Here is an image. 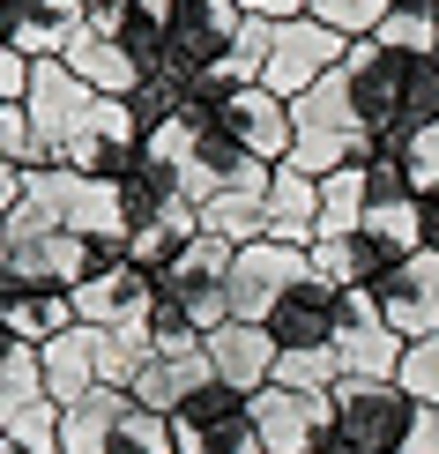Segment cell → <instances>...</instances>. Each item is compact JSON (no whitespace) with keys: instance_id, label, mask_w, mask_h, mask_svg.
<instances>
[{"instance_id":"cell-1","label":"cell","mask_w":439,"mask_h":454,"mask_svg":"<svg viewBox=\"0 0 439 454\" xmlns=\"http://www.w3.org/2000/svg\"><path fill=\"white\" fill-rule=\"evenodd\" d=\"M342 74L357 90V127H365L372 157H403L410 135L439 120V60L425 52H388L380 37H357L342 52Z\"/></svg>"},{"instance_id":"cell-2","label":"cell","mask_w":439,"mask_h":454,"mask_svg":"<svg viewBox=\"0 0 439 454\" xmlns=\"http://www.w3.org/2000/svg\"><path fill=\"white\" fill-rule=\"evenodd\" d=\"M60 454H171V418L142 410L127 387H98L60 410Z\"/></svg>"},{"instance_id":"cell-3","label":"cell","mask_w":439,"mask_h":454,"mask_svg":"<svg viewBox=\"0 0 439 454\" xmlns=\"http://www.w3.org/2000/svg\"><path fill=\"white\" fill-rule=\"evenodd\" d=\"M171 454H261L254 395H239L223 380H201L179 410H171Z\"/></svg>"},{"instance_id":"cell-4","label":"cell","mask_w":439,"mask_h":454,"mask_svg":"<svg viewBox=\"0 0 439 454\" xmlns=\"http://www.w3.org/2000/svg\"><path fill=\"white\" fill-rule=\"evenodd\" d=\"M239 30H246L239 0H171V15H164V67L179 74V82H194V74H208L239 45Z\"/></svg>"},{"instance_id":"cell-5","label":"cell","mask_w":439,"mask_h":454,"mask_svg":"<svg viewBox=\"0 0 439 454\" xmlns=\"http://www.w3.org/2000/svg\"><path fill=\"white\" fill-rule=\"evenodd\" d=\"M313 276L305 269V246H283V239H254L231 254V276H223V298H231V320H269L283 306V291Z\"/></svg>"},{"instance_id":"cell-6","label":"cell","mask_w":439,"mask_h":454,"mask_svg":"<svg viewBox=\"0 0 439 454\" xmlns=\"http://www.w3.org/2000/svg\"><path fill=\"white\" fill-rule=\"evenodd\" d=\"M135 157H142V120L127 112V98H98L90 105V120L67 135L60 149V164L67 172H82V179H127L135 172Z\"/></svg>"},{"instance_id":"cell-7","label":"cell","mask_w":439,"mask_h":454,"mask_svg":"<svg viewBox=\"0 0 439 454\" xmlns=\"http://www.w3.org/2000/svg\"><path fill=\"white\" fill-rule=\"evenodd\" d=\"M90 105H98V90H90L67 60H30L23 112H30V135H37V149H45V164H60V149H67L74 127L90 120Z\"/></svg>"},{"instance_id":"cell-8","label":"cell","mask_w":439,"mask_h":454,"mask_svg":"<svg viewBox=\"0 0 439 454\" xmlns=\"http://www.w3.org/2000/svg\"><path fill=\"white\" fill-rule=\"evenodd\" d=\"M342 37L328 23H313V15H291V23H276V45H269V74H261V90H276L283 105L305 98V90L320 82V74L342 67Z\"/></svg>"},{"instance_id":"cell-9","label":"cell","mask_w":439,"mask_h":454,"mask_svg":"<svg viewBox=\"0 0 439 454\" xmlns=\"http://www.w3.org/2000/svg\"><path fill=\"white\" fill-rule=\"evenodd\" d=\"M335 425V395H305V387H261L254 395V432H261V454H320Z\"/></svg>"},{"instance_id":"cell-10","label":"cell","mask_w":439,"mask_h":454,"mask_svg":"<svg viewBox=\"0 0 439 454\" xmlns=\"http://www.w3.org/2000/svg\"><path fill=\"white\" fill-rule=\"evenodd\" d=\"M261 328L276 335V350H335V335L350 328V291H328L305 276L298 291H283V306Z\"/></svg>"},{"instance_id":"cell-11","label":"cell","mask_w":439,"mask_h":454,"mask_svg":"<svg viewBox=\"0 0 439 454\" xmlns=\"http://www.w3.org/2000/svg\"><path fill=\"white\" fill-rule=\"evenodd\" d=\"M82 30H90V0H0V37L23 60H67Z\"/></svg>"},{"instance_id":"cell-12","label":"cell","mask_w":439,"mask_h":454,"mask_svg":"<svg viewBox=\"0 0 439 454\" xmlns=\"http://www.w3.org/2000/svg\"><path fill=\"white\" fill-rule=\"evenodd\" d=\"M380 320H388L403 343H425V335H439V254H425L417 246L410 261H395V276L372 291Z\"/></svg>"},{"instance_id":"cell-13","label":"cell","mask_w":439,"mask_h":454,"mask_svg":"<svg viewBox=\"0 0 439 454\" xmlns=\"http://www.w3.org/2000/svg\"><path fill=\"white\" fill-rule=\"evenodd\" d=\"M149 306H157V276L135 254L98 269L90 283H74V320L82 328H135V320H149Z\"/></svg>"},{"instance_id":"cell-14","label":"cell","mask_w":439,"mask_h":454,"mask_svg":"<svg viewBox=\"0 0 439 454\" xmlns=\"http://www.w3.org/2000/svg\"><path fill=\"white\" fill-rule=\"evenodd\" d=\"M276 335L261 328V320H223L216 335H208V380L239 387V395H261L276 380Z\"/></svg>"},{"instance_id":"cell-15","label":"cell","mask_w":439,"mask_h":454,"mask_svg":"<svg viewBox=\"0 0 439 454\" xmlns=\"http://www.w3.org/2000/svg\"><path fill=\"white\" fill-rule=\"evenodd\" d=\"M403 335L380 320V306L365 291H350V328L335 335V357H342V380H395V365H403Z\"/></svg>"},{"instance_id":"cell-16","label":"cell","mask_w":439,"mask_h":454,"mask_svg":"<svg viewBox=\"0 0 439 454\" xmlns=\"http://www.w3.org/2000/svg\"><path fill=\"white\" fill-rule=\"evenodd\" d=\"M37 380H45V403L52 410H74L82 395H98V328L74 320L67 335L37 343Z\"/></svg>"},{"instance_id":"cell-17","label":"cell","mask_w":439,"mask_h":454,"mask_svg":"<svg viewBox=\"0 0 439 454\" xmlns=\"http://www.w3.org/2000/svg\"><path fill=\"white\" fill-rule=\"evenodd\" d=\"M223 127H231V135L254 149L261 164H283V157H291V142H298L291 105H283L276 90H261V82H254V90H239V98L223 105Z\"/></svg>"},{"instance_id":"cell-18","label":"cell","mask_w":439,"mask_h":454,"mask_svg":"<svg viewBox=\"0 0 439 454\" xmlns=\"http://www.w3.org/2000/svg\"><path fill=\"white\" fill-rule=\"evenodd\" d=\"M0 328L30 350L52 343V335L74 328V291H60V283H8L0 291Z\"/></svg>"},{"instance_id":"cell-19","label":"cell","mask_w":439,"mask_h":454,"mask_svg":"<svg viewBox=\"0 0 439 454\" xmlns=\"http://www.w3.org/2000/svg\"><path fill=\"white\" fill-rule=\"evenodd\" d=\"M231 254L239 246H223V239H208V231H194L171 254V269L157 276V291L164 298H179V306H201V298H223V276H231Z\"/></svg>"},{"instance_id":"cell-20","label":"cell","mask_w":439,"mask_h":454,"mask_svg":"<svg viewBox=\"0 0 439 454\" xmlns=\"http://www.w3.org/2000/svg\"><path fill=\"white\" fill-rule=\"evenodd\" d=\"M201 380H208V343L201 350H149V365L135 372V387H127V395H135L142 410H157V418H171Z\"/></svg>"},{"instance_id":"cell-21","label":"cell","mask_w":439,"mask_h":454,"mask_svg":"<svg viewBox=\"0 0 439 454\" xmlns=\"http://www.w3.org/2000/svg\"><path fill=\"white\" fill-rule=\"evenodd\" d=\"M269 239H283V246H313V231H320V179H305L298 164H276L269 172Z\"/></svg>"},{"instance_id":"cell-22","label":"cell","mask_w":439,"mask_h":454,"mask_svg":"<svg viewBox=\"0 0 439 454\" xmlns=\"http://www.w3.org/2000/svg\"><path fill=\"white\" fill-rule=\"evenodd\" d=\"M67 67L82 74L98 98H127V90L142 82V60H135L127 45H112V37H98V30H82V37L67 45Z\"/></svg>"},{"instance_id":"cell-23","label":"cell","mask_w":439,"mask_h":454,"mask_svg":"<svg viewBox=\"0 0 439 454\" xmlns=\"http://www.w3.org/2000/svg\"><path fill=\"white\" fill-rule=\"evenodd\" d=\"M291 120L298 127H328V135H365V127H357V90H350V74H320L313 90H305V98H291Z\"/></svg>"},{"instance_id":"cell-24","label":"cell","mask_w":439,"mask_h":454,"mask_svg":"<svg viewBox=\"0 0 439 454\" xmlns=\"http://www.w3.org/2000/svg\"><path fill=\"white\" fill-rule=\"evenodd\" d=\"M372 157V142L365 135H328V127H298V142H291V157L283 164H298L305 179H328L342 172V164H365Z\"/></svg>"},{"instance_id":"cell-25","label":"cell","mask_w":439,"mask_h":454,"mask_svg":"<svg viewBox=\"0 0 439 454\" xmlns=\"http://www.w3.org/2000/svg\"><path fill=\"white\" fill-rule=\"evenodd\" d=\"M269 194H216V201H201V231L208 239H223V246H254V239H269V209H261Z\"/></svg>"},{"instance_id":"cell-26","label":"cell","mask_w":439,"mask_h":454,"mask_svg":"<svg viewBox=\"0 0 439 454\" xmlns=\"http://www.w3.org/2000/svg\"><path fill=\"white\" fill-rule=\"evenodd\" d=\"M365 223V164H342L320 179V231L313 239H350Z\"/></svg>"},{"instance_id":"cell-27","label":"cell","mask_w":439,"mask_h":454,"mask_svg":"<svg viewBox=\"0 0 439 454\" xmlns=\"http://www.w3.org/2000/svg\"><path fill=\"white\" fill-rule=\"evenodd\" d=\"M149 320L135 328H98V387H135V372L149 365Z\"/></svg>"},{"instance_id":"cell-28","label":"cell","mask_w":439,"mask_h":454,"mask_svg":"<svg viewBox=\"0 0 439 454\" xmlns=\"http://www.w3.org/2000/svg\"><path fill=\"white\" fill-rule=\"evenodd\" d=\"M127 112L142 120V135H157V127H171V120L186 112V82H179L171 67H149L142 82L127 90Z\"/></svg>"},{"instance_id":"cell-29","label":"cell","mask_w":439,"mask_h":454,"mask_svg":"<svg viewBox=\"0 0 439 454\" xmlns=\"http://www.w3.org/2000/svg\"><path fill=\"white\" fill-rule=\"evenodd\" d=\"M0 454H60V410L52 403H30L0 425Z\"/></svg>"},{"instance_id":"cell-30","label":"cell","mask_w":439,"mask_h":454,"mask_svg":"<svg viewBox=\"0 0 439 454\" xmlns=\"http://www.w3.org/2000/svg\"><path fill=\"white\" fill-rule=\"evenodd\" d=\"M388 8H395V0H305V15H313V23H328L342 45L372 37L380 23H388Z\"/></svg>"},{"instance_id":"cell-31","label":"cell","mask_w":439,"mask_h":454,"mask_svg":"<svg viewBox=\"0 0 439 454\" xmlns=\"http://www.w3.org/2000/svg\"><path fill=\"white\" fill-rule=\"evenodd\" d=\"M372 37H380L388 52H425V60L439 52V23H432V8H417V0H395L388 23H380Z\"/></svg>"},{"instance_id":"cell-32","label":"cell","mask_w":439,"mask_h":454,"mask_svg":"<svg viewBox=\"0 0 439 454\" xmlns=\"http://www.w3.org/2000/svg\"><path fill=\"white\" fill-rule=\"evenodd\" d=\"M276 387L335 395V387H342V357H335V350H283V357H276Z\"/></svg>"},{"instance_id":"cell-33","label":"cell","mask_w":439,"mask_h":454,"mask_svg":"<svg viewBox=\"0 0 439 454\" xmlns=\"http://www.w3.org/2000/svg\"><path fill=\"white\" fill-rule=\"evenodd\" d=\"M395 387H403L417 410H439V335H425V343H410V350H403V365H395Z\"/></svg>"},{"instance_id":"cell-34","label":"cell","mask_w":439,"mask_h":454,"mask_svg":"<svg viewBox=\"0 0 439 454\" xmlns=\"http://www.w3.org/2000/svg\"><path fill=\"white\" fill-rule=\"evenodd\" d=\"M0 164H45V149H37V135H30V112L23 105H0Z\"/></svg>"},{"instance_id":"cell-35","label":"cell","mask_w":439,"mask_h":454,"mask_svg":"<svg viewBox=\"0 0 439 454\" xmlns=\"http://www.w3.org/2000/svg\"><path fill=\"white\" fill-rule=\"evenodd\" d=\"M403 164H410V179H417V186H439V120L425 127V135H410Z\"/></svg>"},{"instance_id":"cell-36","label":"cell","mask_w":439,"mask_h":454,"mask_svg":"<svg viewBox=\"0 0 439 454\" xmlns=\"http://www.w3.org/2000/svg\"><path fill=\"white\" fill-rule=\"evenodd\" d=\"M403 454H439V410H417V425H410Z\"/></svg>"},{"instance_id":"cell-37","label":"cell","mask_w":439,"mask_h":454,"mask_svg":"<svg viewBox=\"0 0 439 454\" xmlns=\"http://www.w3.org/2000/svg\"><path fill=\"white\" fill-rule=\"evenodd\" d=\"M23 209V164H0V223Z\"/></svg>"},{"instance_id":"cell-38","label":"cell","mask_w":439,"mask_h":454,"mask_svg":"<svg viewBox=\"0 0 439 454\" xmlns=\"http://www.w3.org/2000/svg\"><path fill=\"white\" fill-rule=\"evenodd\" d=\"M417 216H425V254H439V186H417Z\"/></svg>"},{"instance_id":"cell-39","label":"cell","mask_w":439,"mask_h":454,"mask_svg":"<svg viewBox=\"0 0 439 454\" xmlns=\"http://www.w3.org/2000/svg\"><path fill=\"white\" fill-rule=\"evenodd\" d=\"M246 15H261V23H291V15H305V0H239Z\"/></svg>"},{"instance_id":"cell-40","label":"cell","mask_w":439,"mask_h":454,"mask_svg":"<svg viewBox=\"0 0 439 454\" xmlns=\"http://www.w3.org/2000/svg\"><path fill=\"white\" fill-rule=\"evenodd\" d=\"M15 350H23V343H15V335H8V328H0V365H8V357H15Z\"/></svg>"},{"instance_id":"cell-41","label":"cell","mask_w":439,"mask_h":454,"mask_svg":"<svg viewBox=\"0 0 439 454\" xmlns=\"http://www.w3.org/2000/svg\"><path fill=\"white\" fill-rule=\"evenodd\" d=\"M135 8H149V15H157V23H164V15H171V0H135Z\"/></svg>"},{"instance_id":"cell-42","label":"cell","mask_w":439,"mask_h":454,"mask_svg":"<svg viewBox=\"0 0 439 454\" xmlns=\"http://www.w3.org/2000/svg\"><path fill=\"white\" fill-rule=\"evenodd\" d=\"M425 8H432V23H439V0H425Z\"/></svg>"},{"instance_id":"cell-43","label":"cell","mask_w":439,"mask_h":454,"mask_svg":"<svg viewBox=\"0 0 439 454\" xmlns=\"http://www.w3.org/2000/svg\"><path fill=\"white\" fill-rule=\"evenodd\" d=\"M90 8H105V0H90Z\"/></svg>"},{"instance_id":"cell-44","label":"cell","mask_w":439,"mask_h":454,"mask_svg":"<svg viewBox=\"0 0 439 454\" xmlns=\"http://www.w3.org/2000/svg\"><path fill=\"white\" fill-rule=\"evenodd\" d=\"M417 8H425V0H417Z\"/></svg>"},{"instance_id":"cell-45","label":"cell","mask_w":439,"mask_h":454,"mask_svg":"<svg viewBox=\"0 0 439 454\" xmlns=\"http://www.w3.org/2000/svg\"><path fill=\"white\" fill-rule=\"evenodd\" d=\"M432 60H439V52H432Z\"/></svg>"}]
</instances>
